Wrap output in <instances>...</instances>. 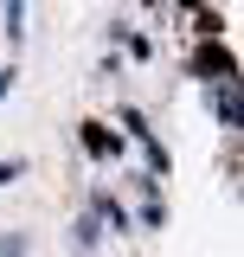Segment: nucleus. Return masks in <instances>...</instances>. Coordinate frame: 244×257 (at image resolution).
I'll use <instances>...</instances> for the list:
<instances>
[{"label":"nucleus","instance_id":"f257e3e1","mask_svg":"<svg viewBox=\"0 0 244 257\" xmlns=\"http://www.w3.org/2000/svg\"><path fill=\"white\" fill-rule=\"evenodd\" d=\"M199 71H212L218 84H238V64H231V52H225V45H218V39H206V45H199Z\"/></svg>","mask_w":244,"mask_h":257},{"label":"nucleus","instance_id":"f03ea898","mask_svg":"<svg viewBox=\"0 0 244 257\" xmlns=\"http://www.w3.org/2000/svg\"><path fill=\"white\" fill-rule=\"evenodd\" d=\"M77 135H84V155H96V161H116V155H122V135H116V128H103V122H84Z\"/></svg>","mask_w":244,"mask_h":257},{"label":"nucleus","instance_id":"7ed1b4c3","mask_svg":"<svg viewBox=\"0 0 244 257\" xmlns=\"http://www.w3.org/2000/svg\"><path fill=\"white\" fill-rule=\"evenodd\" d=\"M218 116L238 128V84H218Z\"/></svg>","mask_w":244,"mask_h":257},{"label":"nucleus","instance_id":"20e7f679","mask_svg":"<svg viewBox=\"0 0 244 257\" xmlns=\"http://www.w3.org/2000/svg\"><path fill=\"white\" fill-rule=\"evenodd\" d=\"M20 26H26V7H20V0H7V39H26Z\"/></svg>","mask_w":244,"mask_h":257},{"label":"nucleus","instance_id":"39448f33","mask_svg":"<svg viewBox=\"0 0 244 257\" xmlns=\"http://www.w3.org/2000/svg\"><path fill=\"white\" fill-rule=\"evenodd\" d=\"M122 45H129V58H154V45L142 39V32H122Z\"/></svg>","mask_w":244,"mask_h":257},{"label":"nucleus","instance_id":"423d86ee","mask_svg":"<svg viewBox=\"0 0 244 257\" xmlns=\"http://www.w3.org/2000/svg\"><path fill=\"white\" fill-rule=\"evenodd\" d=\"M0 257H26V238H20V231H7V238H0Z\"/></svg>","mask_w":244,"mask_h":257},{"label":"nucleus","instance_id":"0eeeda50","mask_svg":"<svg viewBox=\"0 0 244 257\" xmlns=\"http://www.w3.org/2000/svg\"><path fill=\"white\" fill-rule=\"evenodd\" d=\"M20 174H26V161H0V187H7V180H20Z\"/></svg>","mask_w":244,"mask_h":257},{"label":"nucleus","instance_id":"6e6552de","mask_svg":"<svg viewBox=\"0 0 244 257\" xmlns=\"http://www.w3.org/2000/svg\"><path fill=\"white\" fill-rule=\"evenodd\" d=\"M7 90H13V71H0V103H7Z\"/></svg>","mask_w":244,"mask_h":257}]
</instances>
